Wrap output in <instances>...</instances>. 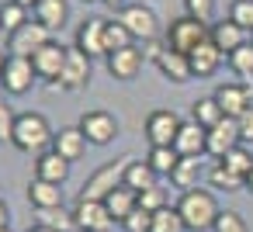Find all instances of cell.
Here are the masks:
<instances>
[{"mask_svg":"<svg viewBox=\"0 0 253 232\" xmlns=\"http://www.w3.org/2000/svg\"><path fill=\"white\" fill-rule=\"evenodd\" d=\"M208 39H211V45L222 52V56H232L239 45H246V32L236 25V21H215L211 28H208Z\"/></svg>","mask_w":253,"mask_h":232,"instance_id":"2e32d148","label":"cell"},{"mask_svg":"<svg viewBox=\"0 0 253 232\" xmlns=\"http://www.w3.org/2000/svg\"><path fill=\"white\" fill-rule=\"evenodd\" d=\"M236 125H239V142H243V146H253V108H246V111L236 118Z\"/></svg>","mask_w":253,"mask_h":232,"instance_id":"7bdbcfd3","label":"cell"},{"mask_svg":"<svg viewBox=\"0 0 253 232\" xmlns=\"http://www.w3.org/2000/svg\"><path fill=\"white\" fill-rule=\"evenodd\" d=\"M246 191H253V170L246 173Z\"/></svg>","mask_w":253,"mask_h":232,"instance_id":"bcb514c9","label":"cell"},{"mask_svg":"<svg viewBox=\"0 0 253 232\" xmlns=\"http://www.w3.org/2000/svg\"><path fill=\"white\" fill-rule=\"evenodd\" d=\"M63 63H66V45H59V42H49V45H42V49L32 56V66H35L39 80H49V83L59 80Z\"/></svg>","mask_w":253,"mask_h":232,"instance_id":"7c38bea8","label":"cell"},{"mask_svg":"<svg viewBox=\"0 0 253 232\" xmlns=\"http://www.w3.org/2000/svg\"><path fill=\"white\" fill-rule=\"evenodd\" d=\"M0 232H11V229H0Z\"/></svg>","mask_w":253,"mask_h":232,"instance_id":"f907efd6","label":"cell"},{"mask_svg":"<svg viewBox=\"0 0 253 232\" xmlns=\"http://www.w3.org/2000/svg\"><path fill=\"white\" fill-rule=\"evenodd\" d=\"M73 222L80 232H111V211L104 201H80L77 197V208H73Z\"/></svg>","mask_w":253,"mask_h":232,"instance_id":"8fae6325","label":"cell"},{"mask_svg":"<svg viewBox=\"0 0 253 232\" xmlns=\"http://www.w3.org/2000/svg\"><path fill=\"white\" fill-rule=\"evenodd\" d=\"M222 166H229L232 173H239V177H246L250 170H253V153L246 149V146H236L232 153H225L222 159H218Z\"/></svg>","mask_w":253,"mask_h":232,"instance_id":"e575fe53","label":"cell"},{"mask_svg":"<svg viewBox=\"0 0 253 232\" xmlns=\"http://www.w3.org/2000/svg\"><path fill=\"white\" fill-rule=\"evenodd\" d=\"M187 59H191V73H194V77H211V73L218 70V63H222V52H218V49L211 45V39H208V42H201Z\"/></svg>","mask_w":253,"mask_h":232,"instance_id":"cb8c5ba5","label":"cell"},{"mask_svg":"<svg viewBox=\"0 0 253 232\" xmlns=\"http://www.w3.org/2000/svg\"><path fill=\"white\" fill-rule=\"evenodd\" d=\"M132 42H135V39H132V32H128L118 18L104 25V49H108V56H111V52H118V49H128Z\"/></svg>","mask_w":253,"mask_h":232,"instance_id":"1f68e13d","label":"cell"},{"mask_svg":"<svg viewBox=\"0 0 253 232\" xmlns=\"http://www.w3.org/2000/svg\"><path fill=\"white\" fill-rule=\"evenodd\" d=\"M80 128H84V135H87L90 146H108L118 135V118L111 111H84Z\"/></svg>","mask_w":253,"mask_h":232,"instance_id":"30bf717a","label":"cell"},{"mask_svg":"<svg viewBox=\"0 0 253 232\" xmlns=\"http://www.w3.org/2000/svg\"><path fill=\"white\" fill-rule=\"evenodd\" d=\"M28 21H32V11L21 7V4H14V0L0 7V28H4L7 35H14V32H18L21 25H28Z\"/></svg>","mask_w":253,"mask_h":232,"instance_id":"4dcf8cb0","label":"cell"},{"mask_svg":"<svg viewBox=\"0 0 253 232\" xmlns=\"http://www.w3.org/2000/svg\"><path fill=\"white\" fill-rule=\"evenodd\" d=\"M184 11H187V18H198L208 25L215 14V0H184Z\"/></svg>","mask_w":253,"mask_h":232,"instance_id":"ab89813d","label":"cell"},{"mask_svg":"<svg viewBox=\"0 0 253 232\" xmlns=\"http://www.w3.org/2000/svg\"><path fill=\"white\" fill-rule=\"evenodd\" d=\"M14 4H21V7H28V11H32V7L39 4V0H14Z\"/></svg>","mask_w":253,"mask_h":232,"instance_id":"f6af8a7d","label":"cell"},{"mask_svg":"<svg viewBox=\"0 0 253 232\" xmlns=\"http://www.w3.org/2000/svg\"><path fill=\"white\" fill-rule=\"evenodd\" d=\"M35 80H39V73H35V66H32V59H28V56H7L4 73H0V87H4V94L21 97V94H28V90H32V83H35Z\"/></svg>","mask_w":253,"mask_h":232,"instance_id":"277c9868","label":"cell"},{"mask_svg":"<svg viewBox=\"0 0 253 232\" xmlns=\"http://www.w3.org/2000/svg\"><path fill=\"white\" fill-rule=\"evenodd\" d=\"M28 232H52V229H45V225H32Z\"/></svg>","mask_w":253,"mask_h":232,"instance_id":"7dc6e473","label":"cell"},{"mask_svg":"<svg viewBox=\"0 0 253 232\" xmlns=\"http://www.w3.org/2000/svg\"><path fill=\"white\" fill-rule=\"evenodd\" d=\"M229 66H232L239 77H253V42L239 45V49L229 56Z\"/></svg>","mask_w":253,"mask_h":232,"instance_id":"8d00e7d4","label":"cell"},{"mask_svg":"<svg viewBox=\"0 0 253 232\" xmlns=\"http://www.w3.org/2000/svg\"><path fill=\"white\" fill-rule=\"evenodd\" d=\"M7 218H11V211H7L4 201H0V229H7Z\"/></svg>","mask_w":253,"mask_h":232,"instance_id":"ee69618b","label":"cell"},{"mask_svg":"<svg viewBox=\"0 0 253 232\" xmlns=\"http://www.w3.org/2000/svg\"><path fill=\"white\" fill-rule=\"evenodd\" d=\"M153 232H187V225H184L177 204H173V208L167 204V208L153 211Z\"/></svg>","mask_w":253,"mask_h":232,"instance_id":"836d02e7","label":"cell"},{"mask_svg":"<svg viewBox=\"0 0 253 232\" xmlns=\"http://www.w3.org/2000/svg\"><path fill=\"white\" fill-rule=\"evenodd\" d=\"M156 177H160V173L149 166V159H128V163H125V177H122V184L132 187L135 194H142V191L156 187Z\"/></svg>","mask_w":253,"mask_h":232,"instance_id":"7402d4cb","label":"cell"},{"mask_svg":"<svg viewBox=\"0 0 253 232\" xmlns=\"http://www.w3.org/2000/svg\"><path fill=\"white\" fill-rule=\"evenodd\" d=\"M52 153H59V156L70 159V163L84 159V153H87V135H84V128H80V125L59 128L56 139H52Z\"/></svg>","mask_w":253,"mask_h":232,"instance_id":"ac0fdd59","label":"cell"},{"mask_svg":"<svg viewBox=\"0 0 253 232\" xmlns=\"http://www.w3.org/2000/svg\"><path fill=\"white\" fill-rule=\"evenodd\" d=\"M211 232H250V229H246V218H243V215H236V211H218Z\"/></svg>","mask_w":253,"mask_h":232,"instance_id":"74e56055","label":"cell"},{"mask_svg":"<svg viewBox=\"0 0 253 232\" xmlns=\"http://www.w3.org/2000/svg\"><path fill=\"white\" fill-rule=\"evenodd\" d=\"M139 208H146V211H160V208H167V194H163V187L156 184V187L142 191V194H139Z\"/></svg>","mask_w":253,"mask_h":232,"instance_id":"60d3db41","label":"cell"},{"mask_svg":"<svg viewBox=\"0 0 253 232\" xmlns=\"http://www.w3.org/2000/svg\"><path fill=\"white\" fill-rule=\"evenodd\" d=\"M177 211L184 218L187 229L194 232H205V229H215V218H218V201L208 187H194V191H184L180 201H177Z\"/></svg>","mask_w":253,"mask_h":232,"instance_id":"7a4b0ae2","label":"cell"},{"mask_svg":"<svg viewBox=\"0 0 253 232\" xmlns=\"http://www.w3.org/2000/svg\"><path fill=\"white\" fill-rule=\"evenodd\" d=\"M173 149H177L180 156H201V153H208V132L191 118V121L180 125V132H177V139H173Z\"/></svg>","mask_w":253,"mask_h":232,"instance_id":"d6986e66","label":"cell"},{"mask_svg":"<svg viewBox=\"0 0 253 232\" xmlns=\"http://www.w3.org/2000/svg\"><path fill=\"white\" fill-rule=\"evenodd\" d=\"M208 184H211L215 191H239V187H246V177H239V173H232L229 166L215 163V166L208 170Z\"/></svg>","mask_w":253,"mask_h":232,"instance_id":"d6a6232c","label":"cell"},{"mask_svg":"<svg viewBox=\"0 0 253 232\" xmlns=\"http://www.w3.org/2000/svg\"><path fill=\"white\" fill-rule=\"evenodd\" d=\"M32 14H35L39 25H45L49 32H56L66 21V0H39V4L32 7Z\"/></svg>","mask_w":253,"mask_h":232,"instance_id":"484cf974","label":"cell"},{"mask_svg":"<svg viewBox=\"0 0 253 232\" xmlns=\"http://www.w3.org/2000/svg\"><path fill=\"white\" fill-rule=\"evenodd\" d=\"M229 21H236L243 32H253V0H232L229 4Z\"/></svg>","mask_w":253,"mask_h":232,"instance_id":"d590c367","label":"cell"},{"mask_svg":"<svg viewBox=\"0 0 253 232\" xmlns=\"http://www.w3.org/2000/svg\"><path fill=\"white\" fill-rule=\"evenodd\" d=\"M49 35H52V32L32 18V21H28V25H21L14 35H7V52H11V56H28V59H32L42 45H49V42H52Z\"/></svg>","mask_w":253,"mask_h":232,"instance_id":"5b68a950","label":"cell"},{"mask_svg":"<svg viewBox=\"0 0 253 232\" xmlns=\"http://www.w3.org/2000/svg\"><path fill=\"white\" fill-rule=\"evenodd\" d=\"M0 32H4V28H0Z\"/></svg>","mask_w":253,"mask_h":232,"instance_id":"f5cc1de1","label":"cell"},{"mask_svg":"<svg viewBox=\"0 0 253 232\" xmlns=\"http://www.w3.org/2000/svg\"><path fill=\"white\" fill-rule=\"evenodd\" d=\"M14 121H18V115L7 108V101H0V139H4V142H11V135H14Z\"/></svg>","mask_w":253,"mask_h":232,"instance_id":"b9f144b4","label":"cell"},{"mask_svg":"<svg viewBox=\"0 0 253 232\" xmlns=\"http://www.w3.org/2000/svg\"><path fill=\"white\" fill-rule=\"evenodd\" d=\"M52 139H56V132H52V125H49L39 111H21V115H18L14 135H11L14 149H21V153H28V156L39 159L42 153L52 149Z\"/></svg>","mask_w":253,"mask_h":232,"instance_id":"6da1fadb","label":"cell"},{"mask_svg":"<svg viewBox=\"0 0 253 232\" xmlns=\"http://www.w3.org/2000/svg\"><path fill=\"white\" fill-rule=\"evenodd\" d=\"M153 63H156L160 73H163L167 80H173V83H184V80L194 77V73H191V59H187L184 52L170 49V45H160V52L153 56Z\"/></svg>","mask_w":253,"mask_h":232,"instance_id":"5bb4252c","label":"cell"},{"mask_svg":"<svg viewBox=\"0 0 253 232\" xmlns=\"http://www.w3.org/2000/svg\"><path fill=\"white\" fill-rule=\"evenodd\" d=\"M125 232H153V211H146V208H135L125 222Z\"/></svg>","mask_w":253,"mask_h":232,"instance_id":"f35d334b","label":"cell"},{"mask_svg":"<svg viewBox=\"0 0 253 232\" xmlns=\"http://www.w3.org/2000/svg\"><path fill=\"white\" fill-rule=\"evenodd\" d=\"M104 25L108 21H101V18H87L80 28H77V45L94 59V56H108V49H104Z\"/></svg>","mask_w":253,"mask_h":232,"instance_id":"ffe728a7","label":"cell"},{"mask_svg":"<svg viewBox=\"0 0 253 232\" xmlns=\"http://www.w3.org/2000/svg\"><path fill=\"white\" fill-rule=\"evenodd\" d=\"M201 42H208V25H205V21L187 18V14L177 18V21H170V28H167V45H170V49L191 56Z\"/></svg>","mask_w":253,"mask_h":232,"instance_id":"3957f363","label":"cell"},{"mask_svg":"<svg viewBox=\"0 0 253 232\" xmlns=\"http://www.w3.org/2000/svg\"><path fill=\"white\" fill-rule=\"evenodd\" d=\"M87 80H90V56L80 45H66V63H63V73H59L56 87H63V90H84Z\"/></svg>","mask_w":253,"mask_h":232,"instance_id":"8992f818","label":"cell"},{"mask_svg":"<svg viewBox=\"0 0 253 232\" xmlns=\"http://www.w3.org/2000/svg\"><path fill=\"white\" fill-rule=\"evenodd\" d=\"M28 201L35 208H63V184H49L35 177L28 184Z\"/></svg>","mask_w":253,"mask_h":232,"instance_id":"603a6c76","label":"cell"},{"mask_svg":"<svg viewBox=\"0 0 253 232\" xmlns=\"http://www.w3.org/2000/svg\"><path fill=\"white\" fill-rule=\"evenodd\" d=\"M125 163H128V159H118V163H108V166H101V170H97V173L87 180V187L80 191V201H108V194H111L115 187H122Z\"/></svg>","mask_w":253,"mask_h":232,"instance_id":"52a82bcc","label":"cell"},{"mask_svg":"<svg viewBox=\"0 0 253 232\" xmlns=\"http://www.w3.org/2000/svg\"><path fill=\"white\" fill-rule=\"evenodd\" d=\"M4 63H7V56H4V52H0V73H4Z\"/></svg>","mask_w":253,"mask_h":232,"instance_id":"681fc988","label":"cell"},{"mask_svg":"<svg viewBox=\"0 0 253 232\" xmlns=\"http://www.w3.org/2000/svg\"><path fill=\"white\" fill-rule=\"evenodd\" d=\"M236 146H243V142H239V125H236V118H222L215 128H208V153H211L215 159H222V156L232 153Z\"/></svg>","mask_w":253,"mask_h":232,"instance_id":"9a60e30c","label":"cell"},{"mask_svg":"<svg viewBox=\"0 0 253 232\" xmlns=\"http://www.w3.org/2000/svg\"><path fill=\"white\" fill-rule=\"evenodd\" d=\"M104 4H111V7H122V4H125V0H104Z\"/></svg>","mask_w":253,"mask_h":232,"instance_id":"c3c4849f","label":"cell"},{"mask_svg":"<svg viewBox=\"0 0 253 232\" xmlns=\"http://www.w3.org/2000/svg\"><path fill=\"white\" fill-rule=\"evenodd\" d=\"M191 118L208 132V128H215L222 118H225V111H222V104L215 101V94L211 97H201V101H194V111H191Z\"/></svg>","mask_w":253,"mask_h":232,"instance_id":"f1b7e54d","label":"cell"},{"mask_svg":"<svg viewBox=\"0 0 253 232\" xmlns=\"http://www.w3.org/2000/svg\"><path fill=\"white\" fill-rule=\"evenodd\" d=\"M104 204H108V211H111V218H115V222H125V218L139 208V194H135L132 187H125V184H122V187H115V191L108 194V201H104Z\"/></svg>","mask_w":253,"mask_h":232,"instance_id":"d4e9b609","label":"cell"},{"mask_svg":"<svg viewBox=\"0 0 253 232\" xmlns=\"http://www.w3.org/2000/svg\"><path fill=\"white\" fill-rule=\"evenodd\" d=\"M35 225H45L52 232H73L77 229L73 211H66V208H39L35 211Z\"/></svg>","mask_w":253,"mask_h":232,"instance_id":"83f0119b","label":"cell"},{"mask_svg":"<svg viewBox=\"0 0 253 232\" xmlns=\"http://www.w3.org/2000/svg\"><path fill=\"white\" fill-rule=\"evenodd\" d=\"M104 59H108V73L115 80H135L139 70H142V63H146V52L139 45H128V49H118V52H111Z\"/></svg>","mask_w":253,"mask_h":232,"instance_id":"4fadbf2b","label":"cell"},{"mask_svg":"<svg viewBox=\"0 0 253 232\" xmlns=\"http://www.w3.org/2000/svg\"><path fill=\"white\" fill-rule=\"evenodd\" d=\"M118 21H122V25L132 32V39H139V42H153V39H156V32H160L156 14H153L146 4H128V7H122Z\"/></svg>","mask_w":253,"mask_h":232,"instance_id":"9c48e42d","label":"cell"},{"mask_svg":"<svg viewBox=\"0 0 253 232\" xmlns=\"http://www.w3.org/2000/svg\"><path fill=\"white\" fill-rule=\"evenodd\" d=\"M35 177L39 180H49V184H66V177H70V159H63L59 153H42L39 159H35Z\"/></svg>","mask_w":253,"mask_h":232,"instance_id":"44dd1931","label":"cell"},{"mask_svg":"<svg viewBox=\"0 0 253 232\" xmlns=\"http://www.w3.org/2000/svg\"><path fill=\"white\" fill-rule=\"evenodd\" d=\"M198 177H201V156H180L177 170L170 173V180H173V187H180V194L184 191H194L198 187Z\"/></svg>","mask_w":253,"mask_h":232,"instance_id":"4316f807","label":"cell"},{"mask_svg":"<svg viewBox=\"0 0 253 232\" xmlns=\"http://www.w3.org/2000/svg\"><path fill=\"white\" fill-rule=\"evenodd\" d=\"M180 125H184V121H180L177 111H170V108L149 111V118H146V139H149V146H173Z\"/></svg>","mask_w":253,"mask_h":232,"instance_id":"ba28073f","label":"cell"},{"mask_svg":"<svg viewBox=\"0 0 253 232\" xmlns=\"http://www.w3.org/2000/svg\"><path fill=\"white\" fill-rule=\"evenodd\" d=\"M84 4H90V0H84Z\"/></svg>","mask_w":253,"mask_h":232,"instance_id":"816d5d0a","label":"cell"},{"mask_svg":"<svg viewBox=\"0 0 253 232\" xmlns=\"http://www.w3.org/2000/svg\"><path fill=\"white\" fill-rule=\"evenodd\" d=\"M215 101L222 104L225 118H239L246 108H253V94H250L246 83H225V87H218L215 90Z\"/></svg>","mask_w":253,"mask_h":232,"instance_id":"e0dca14e","label":"cell"},{"mask_svg":"<svg viewBox=\"0 0 253 232\" xmlns=\"http://www.w3.org/2000/svg\"><path fill=\"white\" fill-rule=\"evenodd\" d=\"M146 159H149V166H153L156 173H167V177H170V173L177 170V163H180V153H177L173 146H153Z\"/></svg>","mask_w":253,"mask_h":232,"instance_id":"f546056e","label":"cell"}]
</instances>
